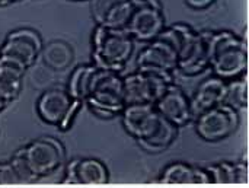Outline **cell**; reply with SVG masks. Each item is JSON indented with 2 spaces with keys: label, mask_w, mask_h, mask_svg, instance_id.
<instances>
[{
  "label": "cell",
  "mask_w": 249,
  "mask_h": 188,
  "mask_svg": "<svg viewBox=\"0 0 249 188\" xmlns=\"http://www.w3.org/2000/svg\"><path fill=\"white\" fill-rule=\"evenodd\" d=\"M131 4L134 9H143V7H158L163 9L162 3L159 0H131Z\"/></svg>",
  "instance_id": "obj_25"
},
{
  "label": "cell",
  "mask_w": 249,
  "mask_h": 188,
  "mask_svg": "<svg viewBox=\"0 0 249 188\" xmlns=\"http://www.w3.org/2000/svg\"><path fill=\"white\" fill-rule=\"evenodd\" d=\"M10 162H12V165L15 167V169H16L18 175L20 177V180H22V184H23V186H25V184H34V183H38L36 175L32 172V169L29 168V165L26 164V161L23 159V156L20 155V152H19V150H16V152L13 153V156H12Z\"/></svg>",
  "instance_id": "obj_23"
},
{
  "label": "cell",
  "mask_w": 249,
  "mask_h": 188,
  "mask_svg": "<svg viewBox=\"0 0 249 188\" xmlns=\"http://www.w3.org/2000/svg\"><path fill=\"white\" fill-rule=\"evenodd\" d=\"M212 31L194 32L178 54V72L185 76H196L204 72L210 63Z\"/></svg>",
  "instance_id": "obj_10"
},
{
  "label": "cell",
  "mask_w": 249,
  "mask_h": 188,
  "mask_svg": "<svg viewBox=\"0 0 249 188\" xmlns=\"http://www.w3.org/2000/svg\"><path fill=\"white\" fill-rule=\"evenodd\" d=\"M38 181L55 174L64 164V148L54 137H39L19 149Z\"/></svg>",
  "instance_id": "obj_5"
},
{
  "label": "cell",
  "mask_w": 249,
  "mask_h": 188,
  "mask_svg": "<svg viewBox=\"0 0 249 188\" xmlns=\"http://www.w3.org/2000/svg\"><path fill=\"white\" fill-rule=\"evenodd\" d=\"M223 104L239 111L248 107V82L247 77H235L226 80V91Z\"/></svg>",
  "instance_id": "obj_22"
},
{
  "label": "cell",
  "mask_w": 249,
  "mask_h": 188,
  "mask_svg": "<svg viewBox=\"0 0 249 188\" xmlns=\"http://www.w3.org/2000/svg\"><path fill=\"white\" fill-rule=\"evenodd\" d=\"M93 22L108 29H124L134 12L131 0H89Z\"/></svg>",
  "instance_id": "obj_13"
},
{
  "label": "cell",
  "mask_w": 249,
  "mask_h": 188,
  "mask_svg": "<svg viewBox=\"0 0 249 188\" xmlns=\"http://www.w3.org/2000/svg\"><path fill=\"white\" fill-rule=\"evenodd\" d=\"M82 105L85 104L76 101L67 89L53 88L42 92L38 98L36 113L44 123L66 132L73 126Z\"/></svg>",
  "instance_id": "obj_4"
},
{
  "label": "cell",
  "mask_w": 249,
  "mask_h": 188,
  "mask_svg": "<svg viewBox=\"0 0 249 188\" xmlns=\"http://www.w3.org/2000/svg\"><path fill=\"white\" fill-rule=\"evenodd\" d=\"M74 1H80V0H74Z\"/></svg>",
  "instance_id": "obj_29"
},
{
  "label": "cell",
  "mask_w": 249,
  "mask_h": 188,
  "mask_svg": "<svg viewBox=\"0 0 249 188\" xmlns=\"http://www.w3.org/2000/svg\"><path fill=\"white\" fill-rule=\"evenodd\" d=\"M6 105H7V104H6V102H4V101H3V99L0 98V111H1V110H3V108L6 107Z\"/></svg>",
  "instance_id": "obj_27"
},
{
  "label": "cell",
  "mask_w": 249,
  "mask_h": 188,
  "mask_svg": "<svg viewBox=\"0 0 249 188\" xmlns=\"http://www.w3.org/2000/svg\"><path fill=\"white\" fill-rule=\"evenodd\" d=\"M41 48L42 41L38 32L29 28H20L7 34L0 47V56L12 58L28 69L38 58Z\"/></svg>",
  "instance_id": "obj_8"
},
{
  "label": "cell",
  "mask_w": 249,
  "mask_h": 188,
  "mask_svg": "<svg viewBox=\"0 0 249 188\" xmlns=\"http://www.w3.org/2000/svg\"><path fill=\"white\" fill-rule=\"evenodd\" d=\"M225 91H226V80L217 76L204 79L196 89L194 98L191 101L194 117L214 105L223 104Z\"/></svg>",
  "instance_id": "obj_18"
},
{
  "label": "cell",
  "mask_w": 249,
  "mask_h": 188,
  "mask_svg": "<svg viewBox=\"0 0 249 188\" xmlns=\"http://www.w3.org/2000/svg\"><path fill=\"white\" fill-rule=\"evenodd\" d=\"M162 118L152 104H128L121 111L124 130L139 143L146 142L155 133Z\"/></svg>",
  "instance_id": "obj_9"
},
{
  "label": "cell",
  "mask_w": 249,
  "mask_h": 188,
  "mask_svg": "<svg viewBox=\"0 0 249 188\" xmlns=\"http://www.w3.org/2000/svg\"><path fill=\"white\" fill-rule=\"evenodd\" d=\"M178 129L174 123H171L169 120H166L165 117L162 118L160 124L158 126V129L155 130V133L143 143H140V146L149 152H160L168 149L177 139L178 136Z\"/></svg>",
  "instance_id": "obj_21"
},
{
  "label": "cell",
  "mask_w": 249,
  "mask_h": 188,
  "mask_svg": "<svg viewBox=\"0 0 249 188\" xmlns=\"http://www.w3.org/2000/svg\"><path fill=\"white\" fill-rule=\"evenodd\" d=\"M64 184H79V186H102L108 183L109 174L105 167L98 159L83 158L71 161L66 168Z\"/></svg>",
  "instance_id": "obj_15"
},
{
  "label": "cell",
  "mask_w": 249,
  "mask_h": 188,
  "mask_svg": "<svg viewBox=\"0 0 249 188\" xmlns=\"http://www.w3.org/2000/svg\"><path fill=\"white\" fill-rule=\"evenodd\" d=\"M204 168L210 184H248V164L245 162H219Z\"/></svg>",
  "instance_id": "obj_19"
},
{
  "label": "cell",
  "mask_w": 249,
  "mask_h": 188,
  "mask_svg": "<svg viewBox=\"0 0 249 188\" xmlns=\"http://www.w3.org/2000/svg\"><path fill=\"white\" fill-rule=\"evenodd\" d=\"M159 183L165 186L210 184V177L204 167H197L187 162H172L160 174Z\"/></svg>",
  "instance_id": "obj_16"
},
{
  "label": "cell",
  "mask_w": 249,
  "mask_h": 188,
  "mask_svg": "<svg viewBox=\"0 0 249 188\" xmlns=\"http://www.w3.org/2000/svg\"><path fill=\"white\" fill-rule=\"evenodd\" d=\"M136 63L139 70H152L168 76H174L178 72V56L175 50L159 38L150 41L140 50Z\"/></svg>",
  "instance_id": "obj_11"
},
{
  "label": "cell",
  "mask_w": 249,
  "mask_h": 188,
  "mask_svg": "<svg viewBox=\"0 0 249 188\" xmlns=\"http://www.w3.org/2000/svg\"><path fill=\"white\" fill-rule=\"evenodd\" d=\"M96 69L98 67L92 63V64L77 66L71 72L66 89L69 91V94L76 101H80L82 104H85V101H86V98L89 95L90 83H92V79H93V75H95Z\"/></svg>",
  "instance_id": "obj_20"
},
{
  "label": "cell",
  "mask_w": 249,
  "mask_h": 188,
  "mask_svg": "<svg viewBox=\"0 0 249 188\" xmlns=\"http://www.w3.org/2000/svg\"><path fill=\"white\" fill-rule=\"evenodd\" d=\"M133 38L124 29L95 26L92 32V63L105 70L121 73L131 58Z\"/></svg>",
  "instance_id": "obj_2"
},
{
  "label": "cell",
  "mask_w": 249,
  "mask_h": 188,
  "mask_svg": "<svg viewBox=\"0 0 249 188\" xmlns=\"http://www.w3.org/2000/svg\"><path fill=\"white\" fill-rule=\"evenodd\" d=\"M194 118L198 137L209 143H217L231 137L239 127L238 111L226 104L214 105Z\"/></svg>",
  "instance_id": "obj_7"
},
{
  "label": "cell",
  "mask_w": 249,
  "mask_h": 188,
  "mask_svg": "<svg viewBox=\"0 0 249 188\" xmlns=\"http://www.w3.org/2000/svg\"><path fill=\"white\" fill-rule=\"evenodd\" d=\"M155 108L177 127H184L194 118L191 99L178 85H175V82L166 88L162 96L156 101Z\"/></svg>",
  "instance_id": "obj_12"
},
{
  "label": "cell",
  "mask_w": 249,
  "mask_h": 188,
  "mask_svg": "<svg viewBox=\"0 0 249 188\" xmlns=\"http://www.w3.org/2000/svg\"><path fill=\"white\" fill-rule=\"evenodd\" d=\"M25 72L26 67L20 63L0 56V98L7 105L19 96Z\"/></svg>",
  "instance_id": "obj_17"
},
{
  "label": "cell",
  "mask_w": 249,
  "mask_h": 188,
  "mask_svg": "<svg viewBox=\"0 0 249 188\" xmlns=\"http://www.w3.org/2000/svg\"><path fill=\"white\" fill-rule=\"evenodd\" d=\"M214 76L231 80L248 70V45L244 38L232 31H212L210 63Z\"/></svg>",
  "instance_id": "obj_1"
},
{
  "label": "cell",
  "mask_w": 249,
  "mask_h": 188,
  "mask_svg": "<svg viewBox=\"0 0 249 188\" xmlns=\"http://www.w3.org/2000/svg\"><path fill=\"white\" fill-rule=\"evenodd\" d=\"M165 29L163 9L158 7H143L134 9L124 31L137 41L150 42L158 38V35Z\"/></svg>",
  "instance_id": "obj_14"
},
{
  "label": "cell",
  "mask_w": 249,
  "mask_h": 188,
  "mask_svg": "<svg viewBox=\"0 0 249 188\" xmlns=\"http://www.w3.org/2000/svg\"><path fill=\"white\" fill-rule=\"evenodd\" d=\"M125 105L128 104H152L162 96L166 88L174 83V76L162 75L152 70H139L123 76Z\"/></svg>",
  "instance_id": "obj_6"
},
{
  "label": "cell",
  "mask_w": 249,
  "mask_h": 188,
  "mask_svg": "<svg viewBox=\"0 0 249 188\" xmlns=\"http://www.w3.org/2000/svg\"><path fill=\"white\" fill-rule=\"evenodd\" d=\"M216 0H185V3L193 9H206L212 6Z\"/></svg>",
  "instance_id": "obj_26"
},
{
  "label": "cell",
  "mask_w": 249,
  "mask_h": 188,
  "mask_svg": "<svg viewBox=\"0 0 249 188\" xmlns=\"http://www.w3.org/2000/svg\"><path fill=\"white\" fill-rule=\"evenodd\" d=\"M85 105L99 118H112L125 107L124 82L118 72L96 69Z\"/></svg>",
  "instance_id": "obj_3"
},
{
  "label": "cell",
  "mask_w": 249,
  "mask_h": 188,
  "mask_svg": "<svg viewBox=\"0 0 249 188\" xmlns=\"http://www.w3.org/2000/svg\"><path fill=\"white\" fill-rule=\"evenodd\" d=\"M0 186H23L12 162L0 164Z\"/></svg>",
  "instance_id": "obj_24"
},
{
  "label": "cell",
  "mask_w": 249,
  "mask_h": 188,
  "mask_svg": "<svg viewBox=\"0 0 249 188\" xmlns=\"http://www.w3.org/2000/svg\"><path fill=\"white\" fill-rule=\"evenodd\" d=\"M0 6H3V0H0Z\"/></svg>",
  "instance_id": "obj_28"
}]
</instances>
